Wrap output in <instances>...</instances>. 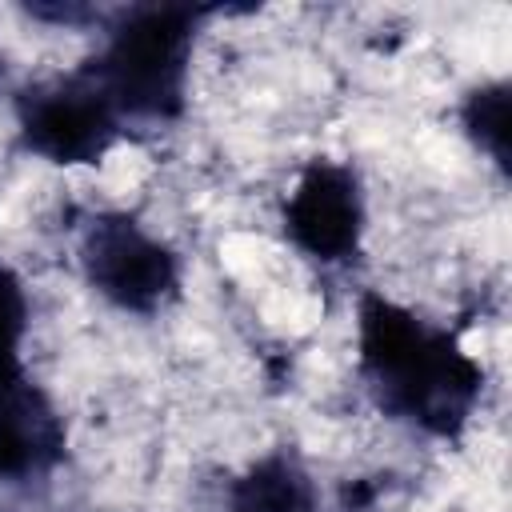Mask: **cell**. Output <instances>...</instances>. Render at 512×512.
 Instances as JSON below:
<instances>
[{
  "label": "cell",
  "instance_id": "obj_1",
  "mask_svg": "<svg viewBox=\"0 0 512 512\" xmlns=\"http://www.w3.org/2000/svg\"><path fill=\"white\" fill-rule=\"evenodd\" d=\"M356 376L384 420L440 444L464 440L488 384L456 328L372 288L356 300Z\"/></svg>",
  "mask_w": 512,
  "mask_h": 512
},
{
  "label": "cell",
  "instance_id": "obj_2",
  "mask_svg": "<svg viewBox=\"0 0 512 512\" xmlns=\"http://www.w3.org/2000/svg\"><path fill=\"white\" fill-rule=\"evenodd\" d=\"M232 12L224 4H120L108 8L100 44L80 60L112 100L124 136L144 140L176 128L188 112L192 52L200 28Z\"/></svg>",
  "mask_w": 512,
  "mask_h": 512
},
{
  "label": "cell",
  "instance_id": "obj_3",
  "mask_svg": "<svg viewBox=\"0 0 512 512\" xmlns=\"http://www.w3.org/2000/svg\"><path fill=\"white\" fill-rule=\"evenodd\" d=\"M76 268L112 312L156 320L184 296V256L128 208H88L76 220Z\"/></svg>",
  "mask_w": 512,
  "mask_h": 512
},
{
  "label": "cell",
  "instance_id": "obj_4",
  "mask_svg": "<svg viewBox=\"0 0 512 512\" xmlns=\"http://www.w3.org/2000/svg\"><path fill=\"white\" fill-rule=\"evenodd\" d=\"M12 120L16 148L56 168H92L128 140L112 100L84 64L16 88Z\"/></svg>",
  "mask_w": 512,
  "mask_h": 512
},
{
  "label": "cell",
  "instance_id": "obj_5",
  "mask_svg": "<svg viewBox=\"0 0 512 512\" xmlns=\"http://www.w3.org/2000/svg\"><path fill=\"white\" fill-rule=\"evenodd\" d=\"M280 232L308 264L324 272L352 268L364 252L368 232V196L360 168L352 160L312 156L296 172V184L280 204Z\"/></svg>",
  "mask_w": 512,
  "mask_h": 512
},
{
  "label": "cell",
  "instance_id": "obj_6",
  "mask_svg": "<svg viewBox=\"0 0 512 512\" xmlns=\"http://www.w3.org/2000/svg\"><path fill=\"white\" fill-rule=\"evenodd\" d=\"M68 460V420L28 372L24 348L0 352V496L48 492Z\"/></svg>",
  "mask_w": 512,
  "mask_h": 512
},
{
  "label": "cell",
  "instance_id": "obj_7",
  "mask_svg": "<svg viewBox=\"0 0 512 512\" xmlns=\"http://www.w3.org/2000/svg\"><path fill=\"white\" fill-rule=\"evenodd\" d=\"M224 512H324V500L304 456L292 444H276L228 480Z\"/></svg>",
  "mask_w": 512,
  "mask_h": 512
},
{
  "label": "cell",
  "instance_id": "obj_8",
  "mask_svg": "<svg viewBox=\"0 0 512 512\" xmlns=\"http://www.w3.org/2000/svg\"><path fill=\"white\" fill-rule=\"evenodd\" d=\"M508 116H512V84L504 76L496 80H480L472 84L460 104H456V120H460V132L464 140L508 180L512 172V152H508Z\"/></svg>",
  "mask_w": 512,
  "mask_h": 512
},
{
  "label": "cell",
  "instance_id": "obj_9",
  "mask_svg": "<svg viewBox=\"0 0 512 512\" xmlns=\"http://www.w3.org/2000/svg\"><path fill=\"white\" fill-rule=\"evenodd\" d=\"M28 320H32L28 288H24L20 272L0 260V352L24 348V340H28Z\"/></svg>",
  "mask_w": 512,
  "mask_h": 512
},
{
  "label": "cell",
  "instance_id": "obj_10",
  "mask_svg": "<svg viewBox=\"0 0 512 512\" xmlns=\"http://www.w3.org/2000/svg\"><path fill=\"white\" fill-rule=\"evenodd\" d=\"M24 16L40 20V24H52V28H68V32H84V28H104L108 20V8L100 4H84V0H28L20 4Z\"/></svg>",
  "mask_w": 512,
  "mask_h": 512
},
{
  "label": "cell",
  "instance_id": "obj_11",
  "mask_svg": "<svg viewBox=\"0 0 512 512\" xmlns=\"http://www.w3.org/2000/svg\"><path fill=\"white\" fill-rule=\"evenodd\" d=\"M0 76H4V60H0Z\"/></svg>",
  "mask_w": 512,
  "mask_h": 512
}]
</instances>
